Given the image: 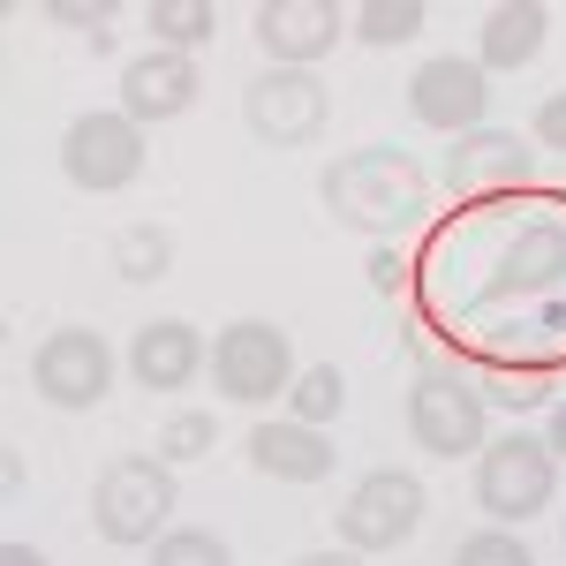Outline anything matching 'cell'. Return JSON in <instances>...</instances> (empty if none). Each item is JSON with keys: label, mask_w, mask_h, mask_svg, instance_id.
<instances>
[{"label": "cell", "mask_w": 566, "mask_h": 566, "mask_svg": "<svg viewBox=\"0 0 566 566\" xmlns=\"http://www.w3.org/2000/svg\"><path fill=\"white\" fill-rule=\"evenodd\" d=\"M317 197H325V212L340 219L348 234L386 242V234H400V227H416V219L431 212V175H423L408 151L370 144V151L333 159V167H325V181H317Z\"/></svg>", "instance_id": "1"}, {"label": "cell", "mask_w": 566, "mask_h": 566, "mask_svg": "<svg viewBox=\"0 0 566 566\" xmlns=\"http://www.w3.org/2000/svg\"><path fill=\"white\" fill-rule=\"evenodd\" d=\"M175 506H181V491L159 453H122L91 483V528L106 544H159L175 528Z\"/></svg>", "instance_id": "2"}, {"label": "cell", "mask_w": 566, "mask_h": 566, "mask_svg": "<svg viewBox=\"0 0 566 566\" xmlns=\"http://www.w3.org/2000/svg\"><path fill=\"white\" fill-rule=\"evenodd\" d=\"M552 491H559V461H552L544 438L506 431L499 446H483V453H476V506L491 514V528L536 522V514L552 506Z\"/></svg>", "instance_id": "3"}, {"label": "cell", "mask_w": 566, "mask_h": 566, "mask_svg": "<svg viewBox=\"0 0 566 566\" xmlns=\"http://www.w3.org/2000/svg\"><path fill=\"white\" fill-rule=\"evenodd\" d=\"M408 438L431 461H469V453L491 446V400L461 370H423L408 386Z\"/></svg>", "instance_id": "4"}, {"label": "cell", "mask_w": 566, "mask_h": 566, "mask_svg": "<svg viewBox=\"0 0 566 566\" xmlns=\"http://www.w3.org/2000/svg\"><path fill=\"white\" fill-rule=\"evenodd\" d=\"M333 122V91L317 69H258L242 84V129L272 151H303Z\"/></svg>", "instance_id": "5"}, {"label": "cell", "mask_w": 566, "mask_h": 566, "mask_svg": "<svg viewBox=\"0 0 566 566\" xmlns=\"http://www.w3.org/2000/svg\"><path fill=\"white\" fill-rule=\"evenodd\" d=\"M212 392L219 400H234V408H264V400H280V392L295 386V348H287V333L280 325H264V317H234L227 333L212 340Z\"/></svg>", "instance_id": "6"}, {"label": "cell", "mask_w": 566, "mask_h": 566, "mask_svg": "<svg viewBox=\"0 0 566 566\" xmlns=\"http://www.w3.org/2000/svg\"><path fill=\"white\" fill-rule=\"evenodd\" d=\"M423 506H431V491L416 469H370V476L348 491V506H340V544L348 552H392V544H408L416 522H423Z\"/></svg>", "instance_id": "7"}, {"label": "cell", "mask_w": 566, "mask_h": 566, "mask_svg": "<svg viewBox=\"0 0 566 566\" xmlns=\"http://www.w3.org/2000/svg\"><path fill=\"white\" fill-rule=\"evenodd\" d=\"M61 175L76 181L84 197H122L144 175V129L129 114H84L61 136Z\"/></svg>", "instance_id": "8"}, {"label": "cell", "mask_w": 566, "mask_h": 566, "mask_svg": "<svg viewBox=\"0 0 566 566\" xmlns=\"http://www.w3.org/2000/svg\"><path fill=\"white\" fill-rule=\"evenodd\" d=\"M31 386H39L45 408H98L106 386H114V348L91 325H61L31 355Z\"/></svg>", "instance_id": "9"}, {"label": "cell", "mask_w": 566, "mask_h": 566, "mask_svg": "<svg viewBox=\"0 0 566 566\" xmlns=\"http://www.w3.org/2000/svg\"><path fill=\"white\" fill-rule=\"evenodd\" d=\"M408 114L438 136H469L483 129V114H491V84H483V61L476 53H438L423 61L416 76H408Z\"/></svg>", "instance_id": "10"}, {"label": "cell", "mask_w": 566, "mask_h": 566, "mask_svg": "<svg viewBox=\"0 0 566 566\" xmlns=\"http://www.w3.org/2000/svg\"><path fill=\"white\" fill-rule=\"evenodd\" d=\"M536 181V144H522L514 129H469L446 151V189L453 197H506Z\"/></svg>", "instance_id": "11"}, {"label": "cell", "mask_w": 566, "mask_h": 566, "mask_svg": "<svg viewBox=\"0 0 566 566\" xmlns=\"http://www.w3.org/2000/svg\"><path fill=\"white\" fill-rule=\"evenodd\" d=\"M348 39V15L333 0H264L258 8V45L272 69H310Z\"/></svg>", "instance_id": "12"}, {"label": "cell", "mask_w": 566, "mask_h": 566, "mask_svg": "<svg viewBox=\"0 0 566 566\" xmlns=\"http://www.w3.org/2000/svg\"><path fill=\"white\" fill-rule=\"evenodd\" d=\"M197 61L189 53H167V45H151V53H136L129 69H122V114H129L136 129H151V122H181L189 106H197Z\"/></svg>", "instance_id": "13"}, {"label": "cell", "mask_w": 566, "mask_h": 566, "mask_svg": "<svg viewBox=\"0 0 566 566\" xmlns=\"http://www.w3.org/2000/svg\"><path fill=\"white\" fill-rule=\"evenodd\" d=\"M250 469L272 476V483H325L340 469V446L317 431V423L280 416V423H258V431H250Z\"/></svg>", "instance_id": "14"}, {"label": "cell", "mask_w": 566, "mask_h": 566, "mask_svg": "<svg viewBox=\"0 0 566 566\" xmlns=\"http://www.w3.org/2000/svg\"><path fill=\"white\" fill-rule=\"evenodd\" d=\"M205 363H212V348L197 340V325H181V317H151V325H136L129 370H136V386H144V392H181Z\"/></svg>", "instance_id": "15"}, {"label": "cell", "mask_w": 566, "mask_h": 566, "mask_svg": "<svg viewBox=\"0 0 566 566\" xmlns=\"http://www.w3.org/2000/svg\"><path fill=\"white\" fill-rule=\"evenodd\" d=\"M544 39H552V8L544 0H499V8H483V23H476L483 76L491 69H528L544 53Z\"/></svg>", "instance_id": "16"}, {"label": "cell", "mask_w": 566, "mask_h": 566, "mask_svg": "<svg viewBox=\"0 0 566 566\" xmlns=\"http://www.w3.org/2000/svg\"><path fill=\"white\" fill-rule=\"evenodd\" d=\"M566 272V234L559 227H522L514 242H506V287H522V295H536V287H552Z\"/></svg>", "instance_id": "17"}, {"label": "cell", "mask_w": 566, "mask_h": 566, "mask_svg": "<svg viewBox=\"0 0 566 566\" xmlns=\"http://www.w3.org/2000/svg\"><path fill=\"white\" fill-rule=\"evenodd\" d=\"M106 258H114L122 280L151 287V280H167V272H175V234H167V227H151V219H136V227H114Z\"/></svg>", "instance_id": "18"}, {"label": "cell", "mask_w": 566, "mask_h": 566, "mask_svg": "<svg viewBox=\"0 0 566 566\" xmlns=\"http://www.w3.org/2000/svg\"><path fill=\"white\" fill-rule=\"evenodd\" d=\"M144 31L167 53H197V45H212L219 15H212V0H144Z\"/></svg>", "instance_id": "19"}, {"label": "cell", "mask_w": 566, "mask_h": 566, "mask_svg": "<svg viewBox=\"0 0 566 566\" xmlns=\"http://www.w3.org/2000/svg\"><path fill=\"white\" fill-rule=\"evenodd\" d=\"M348 408V378L333 370V363H310L295 370V386H287V416L295 423H317V431H333V416Z\"/></svg>", "instance_id": "20"}, {"label": "cell", "mask_w": 566, "mask_h": 566, "mask_svg": "<svg viewBox=\"0 0 566 566\" xmlns=\"http://www.w3.org/2000/svg\"><path fill=\"white\" fill-rule=\"evenodd\" d=\"M423 23H431V8H423V0H363V8L348 15V31L363 45H408Z\"/></svg>", "instance_id": "21"}, {"label": "cell", "mask_w": 566, "mask_h": 566, "mask_svg": "<svg viewBox=\"0 0 566 566\" xmlns=\"http://www.w3.org/2000/svg\"><path fill=\"white\" fill-rule=\"evenodd\" d=\"M151 566H234V552H227V536H212V528H167L151 544Z\"/></svg>", "instance_id": "22"}, {"label": "cell", "mask_w": 566, "mask_h": 566, "mask_svg": "<svg viewBox=\"0 0 566 566\" xmlns=\"http://www.w3.org/2000/svg\"><path fill=\"white\" fill-rule=\"evenodd\" d=\"M212 446H219L212 416H175V423L159 431V461H167V469H181V461H205Z\"/></svg>", "instance_id": "23"}, {"label": "cell", "mask_w": 566, "mask_h": 566, "mask_svg": "<svg viewBox=\"0 0 566 566\" xmlns=\"http://www.w3.org/2000/svg\"><path fill=\"white\" fill-rule=\"evenodd\" d=\"M453 566H536V559H528V544L514 528H476V536L453 552Z\"/></svg>", "instance_id": "24"}, {"label": "cell", "mask_w": 566, "mask_h": 566, "mask_svg": "<svg viewBox=\"0 0 566 566\" xmlns=\"http://www.w3.org/2000/svg\"><path fill=\"white\" fill-rule=\"evenodd\" d=\"M483 386H491V400H506V408H536V400H544V370H506V363H499Z\"/></svg>", "instance_id": "25"}, {"label": "cell", "mask_w": 566, "mask_h": 566, "mask_svg": "<svg viewBox=\"0 0 566 566\" xmlns=\"http://www.w3.org/2000/svg\"><path fill=\"white\" fill-rule=\"evenodd\" d=\"M45 15H53V23H69V31H84L91 45H106V15H114V8H106V0H91V8H76V0H53Z\"/></svg>", "instance_id": "26"}, {"label": "cell", "mask_w": 566, "mask_h": 566, "mask_svg": "<svg viewBox=\"0 0 566 566\" xmlns=\"http://www.w3.org/2000/svg\"><path fill=\"white\" fill-rule=\"evenodd\" d=\"M536 144H552V151H566V91L536 106Z\"/></svg>", "instance_id": "27"}, {"label": "cell", "mask_w": 566, "mask_h": 566, "mask_svg": "<svg viewBox=\"0 0 566 566\" xmlns=\"http://www.w3.org/2000/svg\"><path fill=\"white\" fill-rule=\"evenodd\" d=\"M370 287H378V295H400V287H408V272H400V258H392V250H378V258H370Z\"/></svg>", "instance_id": "28"}, {"label": "cell", "mask_w": 566, "mask_h": 566, "mask_svg": "<svg viewBox=\"0 0 566 566\" xmlns=\"http://www.w3.org/2000/svg\"><path fill=\"white\" fill-rule=\"evenodd\" d=\"M544 446H552V461H566V400H552V416H544Z\"/></svg>", "instance_id": "29"}, {"label": "cell", "mask_w": 566, "mask_h": 566, "mask_svg": "<svg viewBox=\"0 0 566 566\" xmlns=\"http://www.w3.org/2000/svg\"><path fill=\"white\" fill-rule=\"evenodd\" d=\"M295 566H363V552L340 544V552H310V559H295Z\"/></svg>", "instance_id": "30"}, {"label": "cell", "mask_w": 566, "mask_h": 566, "mask_svg": "<svg viewBox=\"0 0 566 566\" xmlns=\"http://www.w3.org/2000/svg\"><path fill=\"white\" fill-rule=\"evenodd\" d=\"M0 566H45V552H31V544H0Z\"/></svg>", "instance_id": "31"}]
</instances>
